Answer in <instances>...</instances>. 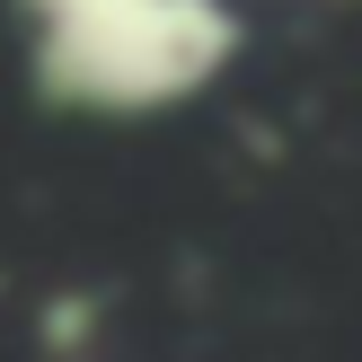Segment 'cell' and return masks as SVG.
I'll use <instances>...</instances> for the list:
<instances>
[{
    "label": "cell",
    "instance_id": "obj_1",
    "mask_svg": "<svg viewBox=\"0 0 362 362\" xmlns=\"http://www.w3.org/2000/svg\"><path fill=\"white\" fill-rule=\"evenodd\" d=\"M98 345H106V292H88V283L45 292V310H35V354L45 362H98Z\"/></svg>",
    "mask_w": 362,
    "mask_h": 362
},
{
    "label": "cell",
    "instance_id": "obj_2",
    "mask_svg": "<svg viewBox=\"0 0 362 362\" xmlns=\"http://www.w3.org/2000/svg\"><path fill=\"white\" fill-rule=\"evenodd\" d=\"M27 9V45H62V35H106V27H133V18L168 9V0H18Z\"/></svg>",
    "mask_w": 362,
    "mask_h": 362
}]
</instances>
